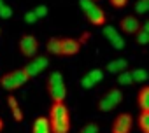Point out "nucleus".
<instances>
[{"label": "nucleus", "instance_id": "nucleus-4", "mask_svg": "<svg viewBox=\"0 0 149 133\" xmlns=\"http://www.w3.org/2000/svg\"><path fill=\"white\" fill-rule=\"evenodd\" d=\"M19 49H21V54L26 56V58H33L37 54V49H39V42L33 35H23L21 40H19Z\"/></svg>", "mask_w": 149, "mask_h": 133}, {"label": "nucleus", "instance_id": "nucleus-28", "mask_svg": "<svg viewBox=\"0 0 149 133\" xmlns=\"http://www.w3.org/2000/svg\"><path fill=\"white\" fill-rule=\"evenodd\" d=\"M25 21L32 25V23H35V21H37V18H35V14H33L32 11H28V12H25Z\"/></svg>", "mask_w": 149, "mask_h": 133}, {"label": "nucleus", "instance_id": "nucleus-27", "mask_svg": "<svg viewBox=\"0 0 149 133\" xmlns=\"http://www.w3.org/2000/svg\"><path fill=\"white\" fill-rule=\"evenodd\" d=\"M79 6H81V9H83L84 12H88L90 9H93V7H95L93 0H79Z\"/></svg>", "mask_w": 149, "mask_h": 133}, {"label": "nucleus", "instance_id": "nucleus-19", "mask_svg": "<svg viewBox=\"0 0 149 133\" xmlns=\"http://www.w3.org/2000/svg\"><path fill=\"white\" fill-rule=\"evenodd\" d=\"M119 77H118V82L121 84V86H130L132 82H133V79H132V76H130V72H126V70H123L121 74H118Z\"/></svg>", "mask_w": 149, "mask_h": 133}, {"label": "nucleus", "instance_id": "nucleus-17", "mask_svg": "<svg viewBox=\"0 0 149 133\" xmlns=\"http://www.w3.org/2000/svg\"><path fill=\"white\" fill-rule=\"evenodd\" d=\"M139 126H140L142 133H149V110H140Z\"/></svg>", "mask_w": 149, "mask_h": 133}, {"label": "nucleus", "instance_id": "nucleus-26", "mask_svg": "<svg viewBox=\"0 0 149 133\" xmlns=\"http://www.w3.org/2000/svg\"><path fill=\"white\" fill-rule=\"evenodd\" d=\"M13 16V9L9 7V6H2V7H0V18H4V19H9Z\"/></svg>", "mask_w": 149, "mask_h": 133}, {"label": "nucleus", "instance_id": "nucleus-23", "mask_svg": "<svg viewBox=\"0 0 149 133\" xmlns=\"http://www.w3.org/2000/svg\"><path fill=\"white\" fill-rule=\"evenodd\" d=\"M32 12L35 14L37 19H39V18H46V16H47V7H46V6H39V7H35Z\"/></svg>", "mask_w": 149, "mask_h": 133}, {"label": "nucleus", "instance_id": "nucleus-1", "mask_svg": "<svg viewBox=\"0 0 149 133\" xmlns=\"http://www.w3.org/2000/svg\"><path fill=\"white\" fill-rule=\"evenodd\" d=\"M47 121H49L51 133H68L70 131V114L63 102H53Z\"/></svg>", "mask_w": 149, "mask_h": 133}, {"label": "nucleus", "instance_id": "nucleus-24", "mask_svg": "<svg viewBox=\"0 0 149 133\" xmlns=\"http://www.w3.org/2000/svg\"><path fill=\"white\" fill-rule=\"evenodd\" d=\"M111 44H112L114 49H123V47H125V39H123L121 35H116V37L111 40Z\"/></svg>", "mask_w": 149, "mask_h": 133}, {"label": "nucleus", "instance_id": "nucleus-12", "mask_svg": "<svg viewBox=\"0 0 149 133\" xmlns=\"http://www.w3.org/2000/svg\"><path fill=\"white\" fill-rule=\"evenodd\" d=\"M49 95H51V100H53V102H63L65 96H67V86L61 82V84L51 88V89H49Z\"/></svg>", "mask_w": 149, "mask_h": 133}, {"label": "nucleus", "instance_id": "nucleus-18", "mask_svg": "<svg viewBox=\"0 0 149 133\" xmlns=\"http://www.w3.org/2000/svg\"><path fill=\"white\" fill-rule=\"evenodd\" d=\"M130 76H132V79H133L135 82H144V81L147 79V72H146L144 69H135V70L130 72Z\"/></svg>", "mask_w": 149, "mask_h": 133}, {"label": "nucleus", "instance_id": "nucleus-9", "mask_svg": "<svg viewBox=\"0 0 149 133\" xmlns=\"http://www.w3.org/2000/svg\"><path fill=\"white\" fill-rule=\"evenodd\" d=\"M86 18H88V21H90L91 25H97V26H100V25L105 23V14H104V11H102L100 7H97V6L86 12Z\"/></svg>", "mask_w": 149, "mask_h": 133}, {"label": "nucleus", "instance_id": "nucleus-33", "mask_svg": "<svg viewBox=\"0 0 149 133\" xmlns=\"http://www.w3.org/2000/svg\"><path fill=\"white\" fill-rule=\"evenodd\" d=\"M4 6V0H0V7H2Z\"/></svg>", "mask_w": 149, "mask_h": 133}, {"label": "nucleus", "instance_id": "nucleus-6", "mask_svg": "<svg viewBox=\"0 0 149 133\" xmlns=\"http://www.w3.org/2000/svg\"><path fill=\"white\" fill-rule=\"evenodd\" d=\"M47 58L46 56H37L35 60H32L26 66H25V74L28 76V77H35V76H39L44 69H46V66H47Z\"/></svg>", "mask_w": 149, "mask_h": 133}, {"label": "nucleus", "instance_id": "nucleus-16", "mask_svg": "<svg viewBox=\"0 0 149 133\" xmlns=\"http://www.w3.org/2000/svg\"><path fill=\"white\" fill-rule=\"evenodd\" d=\"M63 82V77H61V72H58V70H54V72H51V76L47 77V91L51 89V88H54V86H58V84H61Z\"/></svg>", "mask_w": 149, "mask_h": 133}, {"label": "nucleus", "instance_id": "nucleus-29", "mask_svg": "<svg viewBox=\"0 0 149 133\" xmlns=\"http://www.w3.org/2000/svg\"><path fill=\"white\" fill-rule=\"evenodd\" d=\"M13 116H14L16 121H23V112H21L19 107H14V109H13Z\"/></svg>", "mask_w": 149, "mask_h": 133}, {"label": "nucleus", "instance_id": "nucleus-31", "mask_svg": "<svg viewBox=\"0 0 149 133\" xmlns=\"http://www.w3.org/2000/svg\"><path fill=\"white\" fill-rule=\"evenodd\" d=\"M7 103H9V107H11V109L18 107V102H16V98H14V96H9V98H7Z\"/></svg>", "mask_w": 149, "mask_h": 133}, {"label": "nucleus", "instance_id": "nucleus-3", "mask_svg": "<svg viewBox=\"0 0 149 133\" xmlns=\"http://www.w3.org/2000/svg\"><path fill=\"white\" fill-rule=\"evenodd\" d=\"M121 102H123V93H121L119 89H111V91H109L102 100H100L98 109H100L102 112H109V110L116 109Z\"/></svg>", "mask_w": 149, "mask_h": 133}, {"label": "nucleus", "instance_id": "nucleus-2", "mask_svg": "<svg viewBox=\"0 0 149 133\" xmlns=\"http://www.w3.org/2000/svg\"><path fill=\"white\" fill-rule=\"evenodd\" d=\"M28 79H30V77L25 74V70H23V69H19V70H13V72L6 74L2 79H0V84H2V88H4V89L13 91V89L21 88L23 84H26V82H28Z\"/></svg>", "mask_w": 149, "mask_h": 133}, {"label": "nucleus", "instance_id": "nucleus-15", "mask_svg": "<svg viewBox=\"0 0 149 133\" xmlns=\"http://www.w3.org/2000/svg\"><path fill=\"white\" fill-rule=\"evenodd\" d=\"M137 42L142 44V46H146L149 42V21H144V25L139 28V32H137Z\"/></svg>", "mask_w": 149, "mask_h": 133}, {"label": "nucleus", "instance_id": "nucleus-5", "mask_svg": "<svg viewBox=\"0 0 149 133\" xmlns=\"http://www.w3.org/2000/svg\"><path fill=\"white\" fill-rule=\"evenodd\" d=\"M133 126V117L130 114H119L116 119H114V124H112V133H130Z\"/></svg>", "mask_w": 149, "mask_h": 133}, {"label": "nucleus", "instance_id": "nucleus-14", "mask_svg": "<svg viewBox=\"0 0 149 133\" xmlns=\"http://www.w3.org/2000/svg\"><path fill=\"white\" fill-rule=\"evenodd\" d=\"M137 102H139L140 110H149V86H144V88L139 91Z\"/></svg>", "mask_w": 149, "mask_h": 133}, {"label": "nucleus", "instance_id": "nucleus-13", "mask_svg": "<svg viewBox=\"0 0 149 133\" xmlns=\"http://www.w3.org/2000/svg\"><path fill=\"white\" fill-rule=\"evenodd\" d=\"M126 66H128V61L125 58H118V60H114L107 65V70L111 74H121L123 70H126Z\"/></svg>", "mask_w": 149, "mask_h": 133}, {"label": "nucleus", "instance_id": "nucleus-11", "mask_svg": "<svg viewBox=\"0 0 149 133\" xmlns=\"http://www.w3.org/2000/svg\"><path fill=\"white\" fill-rule=\"evenodd\" d=\"M32 133H51V128H49V121L47 117H37L33 121V128H32Z\"/></svg>", "mask_w": 149, "mask_h": 133}, {"label": "nucleus", "instance_id": "nucleus-7", "mask_svg": "<svg viewBox=\"0 0 149 133\" xmlns=\"http://www.w3.org/2000/svg\"><path fill=\"white\" fill-rule=\"evenodd\" d=\"M81 51V42L76 39H60V54L61 56H74Z\"/></svg>", "mask_w": 149, "mask_h": 133}, {"label": "nucleus", "instance_id": "nucleus-32", "mask_svg": "<svg viewBox=\"0 0 149 133\" xmlns=\"http://www.w3.org/2000/svg\"><path fill=\"white\" fill-rule=\"evenodd\" d=\"M2 128H4V121L0 119V131H2Z\"/></svg>", "mask_w": 149, "mask_h": 133}, {"label": "nucleus", "instance_id": "nucleus-8", "mask_svg": "<svg viewBox=\"0 0 149 133\" xmlns=\"http://www.w3.org/2000/svg\"><path fill=\"white\" fill-rule=\"evenodd\" d=\"M102 79H104V72H102L100 69H95V70H90V72L81 79V86L86 88V89H90V88L97 86Z\"/></svg>", "mask_w": 149, "mask_h": 133}, {"label": "nucleus", "instance_id": "nucleus-22", "mask_svg": "<svg viewBox=\"0 0 149 133\" xmlns=\"http://www.w3.org/2000/svg\"><path fill=\"white\" fill-rule=\"evenodd\" d=\"M104 35H105V39H107V40L111 42V40H112V39H114L116 35H119V33H118V30H116L114 26L107 25V26H104Z\"/></svg>", "mask_w": 149, "mask_h": 133}, {"label": "nucleus", "instance_id": "nucleus-10", "mask_svg": "<svg viewBox=\"0 0 149 133\" xmlns=\"http://www.w3.org/2000/svg\"><path fill=\"white\" fill-rule=\"evenodd\" d=\"M140 28V23L135 19V16H125L121 19V30L125 33H137Z\"/></svg>", "mask_w": 149, "mask_h": 133}, {"label": "nucleus", "instance_id": "nucleus-30", "mask_svg": "<svg viewBox=\"0 0 149 133\" xmlns=\"http://www.w3.org/2000/svg\"><path fill=\"white\" fill-rule=\"evenodd\" d=\"M112 2V6H116V7H125L126 4H128V0H111Z\"/></svg>", "mask_w": 149, "mask_h": 133}, {"label": "nucleus", "instance_id": "nucleus-25", "mask_svg": "<svg viewBox=\"0 0 149 133\" xmlns=\"http://www.w3.org/2000/svg\"><path fill=\"white\" fill-rule=\"evenodd\" d=\"M79 133H98V126H97L95 123H90V124L83 126V128L79 130Z\"/></svg>", "mask_w": 149, "mask_h": 133}, {"label": "nucleus", "instance_id": "nucleus-20", "mask_svg": "<svg viewBox=\"0 0 149 133\" xmlns=\"http://www.w3.org/2000/svg\"><path fill=\"white\" fill-rule=\"evenodd\" d=\"M47 51L51 54H60V39H51L47 40Z\"/></svg>", "mask_w": 149, "mask_h": 133}, {"label": "nucleus", "instance_id": "nucleus-21", "mask_svg": "<svg viewBox=\"0 0 149 133\" xmlns=\"http://www.w3.org/2000/svg\"><path fill=\"white\" fill-rule=\"evenodd\" d=\"M135 11H137L139 14H146V12L149 11V0H137Z\"/></svg>", "mask_w": 149, "mask_h": 133}]
</instances>
